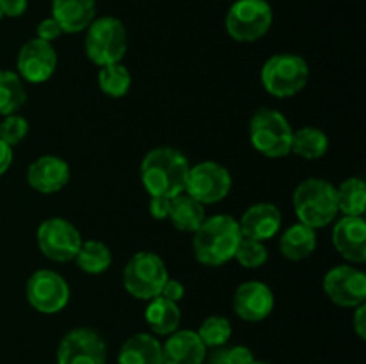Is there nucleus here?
<instances>
[{
    "mask_svg": "<svg viewBox=\"0 0 366 364\" xmlns=\"http://www.w3.org/2000/svg\"><path fill=\"white\" fill-rule=\"evenodd\" d=\"M74 261L79 270L84 273L100 275L113 264V252L106 243L99 239H86Z\"/></svg>",
    "mask_w": 366,
    "mask_h": 364,
    "instance_id": "a878e982",
    "label": "nucleus"
},
{
    "mask_svg": "<svg viewBox=\"0 0 366 364\" xmlns=\"http://www.w3.org/2000/svg\"><path fill=\"white\" fill-rule=\"evenodd\" d=\"M129 36L124 21L114 16L95 18L86 29L84 50L88 59L97 66L122 63L127 54Z\"/></svg>",
    "mask_w": 366,
    "mask_h": 364,
    "instance_id": "423d86ee",
    "label": "nucleus"
},
{
    "mask_svg": "<svg viewBox=\"0 0 366 364\" xmlns=\"http://www.w3.org/2000/svg\"><path fill=\"white\" fill-rule=\"evenodd\" d=\"M338 213L343 216H365L366 184L361 177H349L336 188Z\"/></svg>",
    "mask_w": 366,
    "mask_h": 364,
    "instance_id": "bb28decb",
    "label": "nucleus"
},
{
    "mask_svg": "<svg viewBox=\"0 0 366 364\" xmlns=\"http://www.w3.org/2000/svg\"><path fill=\"white\" fill-rule=\"evenodd\" d=\"M36 241L46 259L54 263H68L75 259L84 239L71 221L54 216L41 221L36 232Z\"/></svg>",
    "mask_w": 366,
    "mask_h": 364,
    "instance_id": "9d476101",
    "label": "nucleus"
},
{
    "mask_svg": "<svg viewBox=\"0 0 366 364\" xmlns=\"http://www.w3.org/2000/svg\"><path fill=\"white\" fill-rule=\"evenodd\" d=\"M184 295H186V289L184 285H182V282H179L177 278H172V277H168V280L164 282L163 289H161L159 293V296H163V298L170 300V302H175V303L181 302V300L184 298Z\"/></svg>",
    "mask_w": 366,
    "mask_h": 364,
    "instance_id": "f704fd0d",
    "label": "nucleus"
},
{
    "mask_svg": "<svg viewBox=\"0 0 366 364\" xmlns=\"http://www.w3.org/2000/svg\"><path fill=\"white\" fill-rule=\"evenodd\" d=\"M243 239L239 223L229 214H214L193 232V256L200 264L218 268L234 259Z\"/></svg>",
    "mask_w": 366,
    "mask_h": 364,
    "instance_id": "f03ea898",
    "label": "nucleus"
},
{
    "mask_svg": "<svg viewBox=\"0 0 366 364\" xmlns=\"http://www.w3.org/2000/svg\"><path fill=\"white\" fill-rule=\"evenodd\" d=\"M310 81V64L302 56L292 52L274 54L261 68L264 91L277 98H290L302 91Z\"/></svg>",
    "mask_w": 366,
    "mask_h": 364,
    "instance_id": "39448f33",
    "label": "nucleus"
},
{
    "mask_svg": "<svg viewBox=\"0 0 366 364\" xmlns=\"http://www.w3.org/2000/svg\"><path fill=\"white\" fill-rule=\"evenodd\" d=\"M4 18V14H2V2H0V20H2Z\"/></svg>",
    "mask_w": 366,
    "mask_h": 364,
    "instance_id": "a19ab883",
    "label": "nucleus"
},
{
    "mask_svg": "<svg viewBox=\"0 0 366 364\" xmlns=\"http://www.w3.org/2000/svg\"><path fill=\"white\" fill-rule=\"evenodd\" d=\"M252 364H272V363H267V360H254Z\"/></svg>",
    "mask_w": 366,
    "mask_h": 364,
    "instance_id": "ea45409f",
    "label": "nucleus"
},
{
    "mask_svg": "<svg viewBox=\"0 0 366 364\" xmlns=\"http://www.w3.org/2000/svg\"><path fill=\"white\" fill-rule=\"evenodd\" d=\"M352 328L360 339L366 338V303L354 307V316H352Z\"/></svg>",
    "mask_w": 366,
    "mask_h": 364,
    "instance_id": "4c0bfd02",
    "label": "nucleus"
},
{
    "mask_svg": "<svg viewBox=\"0 0 366 364\" xmlns=\"http://www.w3.org/2000/svg\"><path fill=\"white\" fill-rule=\"evenodd\" d=\"M182 314L179 303L170 302L163 296L149 300L145 309V321L156 335H170L181 327Z\"/></svg>",
    "mask_w": 366,
    "mask_h": 364,
    "instance_id": "5701e85b",
    "label": "nucleus"
},
{
    "mask_svg": "<svg viewBox=\"0 0 366 364\" xmlns=\"http://www.w3.org/2000/svg\"><path fill=\"white\" fill-rule=\"evenodd\" d=\"M279 250L290 261L307 259L317 250V231L300 221L290 225L279 238Z\"/></svg>",
    "mask_w": 366,
    "mask_h": 364,
    "instance_id": "4be33fe9",
    "label": "nucleus"
},
{
    "mask_svg": "<svg viewBox=\"0 0 366 364\" xmlns=\"http://www.w3.org/2000/svg\"><path fill=\"white\" fill-rule=\"evenodd\" d=\"M29 134V121L18 113L4 116L0 121V139L9 146H16L27 138Z\"/></svg>",
    "mask_w": 366,
    "mask_h": 364,
    "instance_id": "2f4dec72",
    "label": "nucleus"
},
{
    "mask_svg": "<svg viewBox=\"0 0 366 364\" xmlns=\"http://www.w3.org/2000/svg\"><path fill=\"white\" fill-rule=\"evenodd\" d=\"M232 189V175L217 161H202L189 166L184 193L202 206H213L227 198Z\"/></svg>",
    "mask_w": 366,
    "mask_h": 364,
    "instance_id": "1a4fd4ad",
    "label": "nucleus"
},
{
    "mask_svg": "<svg viewBox=\"0 0 366 364\" xmlns=\"http://www.w3.org/2000/svg\"><path fill=\"white\" fill-rule=\"evenodd\" d=\"M206 206L197 202L186 193L174 196L170 200V213H168V220L172 221L177 231L181 232H195L200 225L206 220Z\"/></svg>",
    "mask_w": 366,
    "mask_h": 364,
    "instance_id": "b1692460",
    "label": "nucleus"
},
{
    "mask_svg": "<svg viewBox=\"0 0 366 364\" xmlns=\"http://www.w3.org/2000/svg\"><path fill=\"white\" fill-rule=\"evenodd\" d=\"M275 307V296L270 285L261 280H247L236 288L232 309L243 321H263Z\"/></svg>",
    "mask_w": 366,
    "mask_h": 364,
    "instance_id": "2eb2a0df",
    "label": "nucleus"
},
{
    "mask_svg": "<svg viewBox=\"0 0 366 364\" xmlns=\"http://www.w3.org/2000/svg\"><path fill=\"white\" fill-rule=\"evenodd\" d=\"M256 360L254 357V352L249 348V346H229V348H224L220 346L218 352L214 353L211 364H252Z\"/></svg>",
    "mask_w": 366,
    "mask_h": 364,
    "instance_id": "473e14b6",
    "label": "nucleus"
},
{
    "mask_svg": "<svg viewBox=\"0 0 366 364\" xmlns=\"http://www.w3.org/2000/svg\"><path fill=\"white\" fill-rule=\"evenodd\" d=\"M132 84L131 71L122 63L106 64L100 66L99 71V88L109 98H122L129 93Z\"/></svg>",
    "mask_w": 366,
    "mask_h": 364,
    "instance_id": "c85d7f7f",
    "label": "nucleus"
},
{
    "mask_svg": "<svg viewBox=\"0 0 366 364\" xmlns=\"http://www.w3.org/2000/svg\"><path fill=\"white\" fill-rule=\"evenodd\" d=\"M106 341L97 330L79 327L64 334L57 346V364H106Z\"/></svg>",
    "mask_w": 366,
    "mask_h": 364,
    "instance_id": "f8f14e48",
    "label": "nucleus"
},
{
    "mask_svg": "<svg viewBox=\"0 0 366 364\" xmlns=\"http://www.w3.org/2000/svg\"><path fill=\"white\" fill-rule=\"evenodd\" d=\"M25 295L34 310L41 314H57L70 302V285L57 271L38 270L29 277Z\"/></svg>",
    "mask_w": 366,
    "mask_h": 364,
    "instance_id": "9b49d317",
    "label": "nucleus"
},
{
    "mask_svg": "<svg viewBox=\"0 0 366 364\" xmlns=\"http://www.w3.org/2000/svg\"><path fill=\"white\" fill-rule=\"evenodd\" d=\"M324 291L336 305L354 309L366 303V275L354 264L332 266L324 277Z\"/></svg>",
    "mask_w": 366,
    "mask_h": 364,
    "instance_id": "ddd939ff",
    "label": "nucleus"
},
{
    "mask_svg": "<svg viewBox=\"0 0 366 364\" xmlns=\"http://www.w3.org/2000/svg\"><path fill=\"white\" fill-rule=\"evenodd\" d=\"M234 259L245 270H257L268 261V248L263 241L243 238L236 250Z\"/></svg>",
    "mask_w": 366,
    "mask_h": 364,
    "instance_id": "7c9ffc66",
    "label": "nucleus"
},
{
    "mask_svg": "<svg viewBox=\"0 0 366 364\" xmlns=\"http://www.w3.org/2000/svg\"><path fill=\"white\" fill-rule=\"evenodd\" d=\"M238 223L243 238L264 243L279 234L282 225V214L274 203L257 202L242 214Z\"/></svg>",
    "mask_w": 366,
    "mask_h": 364,
    "instance_id": "a211bd4d",
    "label": "nucleus"
},
{
    "mask_svg": "<svg viewBox=\"0 0 366 364\" xmlns=\"http://www.w3.org/2000/svg\"><path fill=\"white\" fill-rule=\"evenodd\" d=\"M2 2V14L9 18H18L27 11L29 0H0Z\"/></svg>",
    "mask_w": 366,
    "mask_h": 364,
    "instance_id": "e433bc0d",
    "label": "nucleus"
},
{
    "mask_svg": "<svg viewBox=\"0 0 366 364\" xmlns=\"http://www.w3.org/2000/svg\"><path fill=\"white\" fill-rule=\"evenodd\" d=\"M274 24V11L267 0H236L225 16V29L234 41L254 43Z\"/></svg>",
    "mask_w": 366,
    "mask_h": 364,
    "instance_id": "6e6552de",
    "label": "nucleus"
},
{
    "mask_svg": "<svg viewBox=\"0 0 366 364\" xmlns=\"http://www.w3.org/2000/svg\"><path fill=\"white\" fill-rule=\"evenodd\" d=\"M27 182L34 191L43 195H52L66 188L70 182V164L59 156L38 157L27 168Z\"/></svg>",
    "mask_w": 366,
    "mask_h": 364,
    "instance_id": "f3484780",
    "label": "nucleus"
},
{
    "mask_svg": "<svg viewBox=\"0 0 366 364\" xmlns=\"http://www.w3.org/2000/svg\"><path fill=\"white\" fill-rule=\"evenodd\" d=\"M118 364H163V346L156 335L139 332L122 345Z\"/></svg>",
    "mask_w": 366,
    "mask_h": 364,
    "instance_id": "412c9836",
    "label": "nucleus"
},
{
    "mask_svg": "<svg viewBox=\"0 0 366 364\" xmlns=\"http://www.w3.org/2000/svg\"><path fill=\"white\" fill-rule=\"evenodd\" d=\"M197 334L202 339L206 348H220V346L227 345V341L231 339L232 325L225 316L213 314L200 323Z\"/></svg>",
    "mask_w": 366,
    "mask_h": 364,
    "instance_id": "c756f323",
    "label": "nucleus"
},
{
    "mask_svg": "<svg viewBox=\"0 0 366 364\" xmlns=\"http://www.w3.org/2000/svg\"><path fill=\"white\" fill-rule=\"evenodd\" d=\"M168 270L164 261L156 252L142 250L127 261L122 273L125 291L136 300H149L159 296L164 282L168 280Z\"/></svg>",
    "mask_w": 366,
    "mask_h": 364,
    "instance_id": "0eeeda50",
    "label": "nucleus"
},
{
    "mask_svg": "<svg viewBox=\"0 0 366 364\" xmlns=\"http://www.w3.org/2000/svg\"><path fill=\"white\" fill-rule=\"evenodd\" d=\"M249 138L254 148L268 159H281L292 153V123L281 111L272 107H261L252 114Z\"/></svg>",
    "mask_w": 366,
    "mask_h": 364,
    "instance_id": "20e7f679",
    "label": "nucleus"
},
{
    "mask_svg": "<svg viewBox=\"0 0 366 364\" xmlns=\"http://www.w3.org/2000/svg\"><path fill=\"white\" fill-rule=\"evenodd\" d=\"M57 68V52L52 43L32 38L21 45L16 57V74L21 81L41 84L54 75Z\"/></svg>",
    "mask_w": 366,
    "mask_h": 364,
    "instance_id": "4468645a",
    "label": "nucleus"
},
{
    "mask_svg": "<svg viewBox=\"0 0 366 364\" xmlns=\"http://www.w3.org/2000/svg\"><path fill=\"white\" fill-rule=\"evenodd\" d=\"M293 209L300 223L318 228L335 223L338 216L336 186L320 177H310L293 191Z\"/></svg>",
    "mask_w": 366,
    "mask_h": 364,
    "instance_id": "7ed1b4c3",
    "label": "nucleus"
},
{
    "mask_svg": "<svg viewBox=\"0 0 366 364\" xmlns=\"http://www.w3.org/2000/svg\"><path fill=\"white\" fill-rule=\"evenodd\" d=\"M332 246L350 264L366 261V221L363 216H342L332 227Z\"/></svg>",
    "mask_w": 366,
    "mask_h": 364,
    "instance_id": "dca6fc26",
    "label": "nucleus"
},
{
    "mask_svg": "<svg viewBox=\"0 0 366 364\" xmlns=\"http://www.w3.org/2000/svg\"><path fill=\"white\" fill-rule=\"evenodd\" d=\"M36 34H38L36 38L41 39V41L54 43L61 34H63V29H61V25L57 24L52 16H49L45 18V20L39 21L38 29H36Z\"/></svg>",
    "mask_w": 366,
    "mask_h": 364,
    "instance_id": "72a5a7b5",
    "label": "nucleus"
},
{
    "mask_svg": "<svg viewBox=\"0 0 366 364\" xmlns=\"http://www.w3.org/2000/svg\"><path fill=\"white\" fill-rule=\"evenodd\" d=\"M52 18L63 32L77 34L97 18V0H52Z\"/></svg>",
    "mask_w": 366,
    "mask_h": 364,
    "instance_id": "aec40b11",
    "label": "nucleus"
},
{
    "mask_svg": "<svg viewBox=\"0 0 366 364\" xmlns=\"http://www.w3.org/2000/svg\"><path fill=\"white\" fill-rule=\"evenodd\" d=\"M329 150V138L322 128L311 127H300L293 131L292 139V153L297 157L306 161H317L327 153Z\"/></svg>",
    "mask_w": 366,
    "mask_h": 364,
    "instance_id": "393cba45",
    "label": "nucleus"
},
{
    "mask_svg": "<svg viewBox=\"0 0 366 364\" xmlns=\"http://www.w3.org/2000/svg\"><path fill=\"white\" fill-rule=\"evenodd\" d=\"M27 102L24 81L16 71L0 70V114L9 116L18 113Z\"/></svg>",
    "mask_w": 366,
    "mask_h": 364,
    "instance_id": "cd10ccee",
    "label": "nucleus"
},
{
    "mask_svg": "<svg viewBox=\"0 0 366 364\" xmlns=\"http://www.w3.org/2000/svg\"><path fill=\"white\" fill-rule=\"evenodd\" d=\"M13 164V146L0 139V175L6 173Z\"/></svg>",
    "mask_w": 366,
    "mask_h": 364,
    "instance_id": "58836bf2",
    "label": "nucleus"
},
{
    "mask_svg": "<svg viewBox=\"0 0 366 364\" xmlns=\"http://www.w3.org/2000/svg\"><path fill=\"white\" fill-rule=\"evenodd\" d=\"M163 364H204L207 348L195 330L179 328L163 343Z\"/></svg>",
    "mask_w": 366,
    "mask_h": 364,
    "instance_id": "6ab92c4d",
    "label": "nucleus"
},
{
    "mask_svg": "<svg viewBox=\"0 0 366 364\" xmlns=\"http://www.w3.org/2000/svg\"><path fill=\"white\" fill-rule=\"evenodd\" d=\"M189 166L192 164L181 150L174 146H157L143 157L139 177L150 196L174 198L184 193Z\"/></svg>",
    "mask_w": 366,
    "mask_h": 364,
    "instance_id": "f257e3e1",
    "label": "nucleus"
},
{
    "mask_svg": "<svg viewBox=\"0 0 366 364\" xmlns=\"http://www.w3.org/2000/svg\"><path fill=\"white\" fill-rule=\"evenodd\" d=\"M170 200L164 196H150L149 202V213L154 220H168V213H170Z\"/></svg>",
    "mask_w": 366,
    "mask_h": 364,
    "instance_id": "c9c22d12",
    "label": "nucleus"
}]
</instances>
